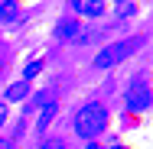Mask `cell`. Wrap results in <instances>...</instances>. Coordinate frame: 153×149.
<instances>
[{"label": "cell", "mask_w": 153, "mask_h": 149, "mask_svg": "<svg viewBox=\"0 0 153 149\" xmlns=\"http://www.w3.org/2000/svg\"><path fill=\"white\" fill-rule=\"evenodd\" d=\"M3 120H7V104H0V126H3Z\"/></svg>", "instance_id": "cell-11"}, {"label": "cell", "mask_w": 153, "mask_h": 149, "mask_svg": "<svg viewBox=\"0 0 153 149\" xmlns=\"http://www.w3.org/2000/svg\"><path fill=\"white\" fill-rule=\"evenodd\" d=\"M39 71H42V62H30V65H26V71H23V81H30V78H36Z\"/></svg>", "instance_id": "cell-9"}, {"label": "cell", "mask_w": 153, "mask_h": 149, "mask_svg": "<svg viewBox=\"0 0 153 149\" xmlns=\"http://www.w3.org/2000/svg\"><path fill=\"white\" fill-rule=\"evenodd\" d=\"M56 36H59V39H78V23H75V20H62Z\"/></svg>", "instance_id": "cell-5"}, {"label": "cell", "mask_w": 153, "mask_h": 149, "mask_svg": "<svg viewBox=\"0 0 153 149\" xmlns=\"http://www.w3.org/2000/svg\"><path fill=\"white\" fill-rule=\"evenodd\" d=\"M111 149H124V146H111Z\"/></svg>", "instance_id": "cell-13"}, {"label": "cell", "mask_w": 153, "mask_h": 149, "mask_svg": "<svg viewBox=\"0 0 153 149\" xmlns=\"http://www.w3.org/2000/svg\"><path fill=\"white\" fill-rule=\"evenodd\" d=\"M0 149H13V143H7V139H0Z\"/></svg>", "instance_id": "cell-12"}, {"label": "cell", "mask_w": 153, "mask_h": 149, "mask_svg": "<svg viewBox=\"0 0 153 149\" xmlns=\"http://www.w3.org/2000/svg\"><path fill=\"white\" fill-rule=\"evenodd\" d=\"M104 126H108L104 104H85V107L75 114V133L85 136V139H94L98 133H104Z\"/></svg>", "instance_id": "cell-1"}, {"label": "cell", "mask_w": 153, "mask_h": 149, "mask_svg": "<svg viewBox=\"0 0 153 149\" xmlns=\"http://www.w3.org/2000/svg\"><path fill=\"white\" fill-rule=\"evenodd\" d=\"M137 49H143V36L121 39V42H114V46H108L104 52H98V55H94V68H114V65H121L124 59H130Z\"/></svg>", "instance_id": "cell-2"}, {"label": "cell", "mask_w": 153, "mask_h": 149, "mask_svg": "<svg viewBox=\"0 0 153 149\" xmlns=\"http://www.w3.org/2000/svg\"><path fill=\"white\" fill-rule=\"evenodd\" d=\"M39 149H68V146H65L62 139H49V143H42Z\"/></svg>", "instance_id": "cell-10"}, {"label": "cell", "mask_w": 153, "mask_h": 149, "mask_svg": "<svg viewBox=\"0 0 153 149\" xmlns=\"http://www.w3.org/2000/svg\"><path fill=\"white\" fill-rule=\"evenodd\" d=\"M52 114H56V104H42V114H39V130H46V126H49Z\"/></svg>", "instance_id": "cell-8"}, {"label": "cell", "mask_w": 153, "mask_h": 149, "mask_svg": "<svg viewBox=\"0 0 153 149\" xmlns=\"http://www.w3.org/2000/svg\"><path fill=\"white\" fill-rule=\"evenodd\" d=\"M16 13H20V7H16V0H0V20H3V23H10V20H16Z\"/></svg>", "instance_id": "cell-7"}, {"label": "cell", "mask_w": 153, "mask_h": 149, "mask_svg": "<svg viewBox=\"0 0 153 149\" xmlns=\"http://www.w3.org/2000/svg\"><path fill=\"white\" fill-rule=\"evenodd\" d=\"M72 10L82 16H101L104 13V0H72Z\"/></svg>", "instance_id": "cell-4"}, {"label": "cell", "mask_w": 153, "mask_h": 149, "mask_svg": "<svg viewBox=\"0 0 153 149\" xmlns=\"http://www.w3.org/2000/svg\"><path fill=\"white\" fill-rule=\"evenodd\" d=\"M124 101H127V107L134 110V114H140V110H147L150 107V88H147V81L143 78H134L130 84H127V94H124Z\"/></svg>", "instance_id": "cell-3"}, {"label": "cell", "mask_w": 153, "mask_h": 149, "mask_svg": "<svg viewBox=\"0 0 153 149\" xmlns=\"http://www.w3.org/2000/svg\"><path fill=\"white\" fill-rule=\"evenodd\" d=\"M26 91H30V81H23V78H20L16 84H10V88H7V101H23V97H26Z\"/></svg>", "instance_id": "cell-6"}]
</instances>
